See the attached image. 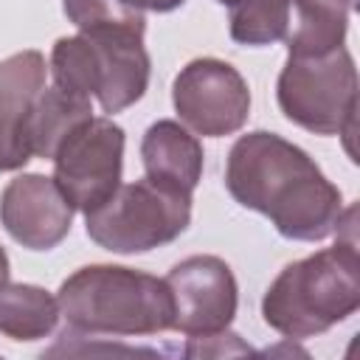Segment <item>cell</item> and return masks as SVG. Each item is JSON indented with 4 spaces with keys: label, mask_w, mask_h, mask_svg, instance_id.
I'll return each mask as SVG.
<instances>
[{
    "label": "cell",
    "mask_w": 360,
    "mask_h": 360,
    "mask_svg": "<svg viewBox=\"0 0 360 360\" xmlns=\"http://www.w3.org/2000/svg\"><path fill=\"white\" fill-rule=\"evenodd\" d=\"M93 115V104L90 98L73 96L53 87H45L34 104L31 121H28V143H31V155L51 160L53 152L59 149V143L68 138V132L73 127H79L82 121H87Z\"/></svg>",
    "instance_id": "cell-15"
},
{
    "label": "cell",
    "mask_w": 360,
    "mask_h": 360,
    "mask_svg": "<svg viewBox=\"0 0 360 360\" xmlns=\"http://www.w3.org/2000/svg\"><path fill=\"white\" fill-rule=\"evenodd\" d=\"M172 104L180 121L205 138L233 135L250 115V87L242 73L214 56L191 59L172 84Z\"/></svg>",
    "instance_id": "cell-7"
},
{
    "label": "cell",
    "mask_w": 360,
    "mask_h": 360,
    "mask_svg": "<svg viewBox=\"0 0 360 360\" xmlns=\"http://www.w3.org/2000/svg\"><path fill=\"white\" fill-rule=\"evenodd\" d=\"M68 20L79 31L112 28V25H146L143 14L121 0H62Z\"/></svg>",
    "instance_id": "cell-17"
},
{
    "label": "cell",
    "mask_w": 360,
    "mask_h": 360,
    "mask_svg": "<svg viewBox=\"0 0 360 360\" xmlns=\"http://www.w3.org/2000/svg\"><path fill=\"white\" fill-rule=\"evenodd\" d=\"M217 3H222V6H233V3H239V0H217Z\"/></svg>",
    "instance_id": "cell-20"
},
{
    "label": "cell",
    "mask_w": 360,
    "mask_h": 360,
    "mask_svg": "<svg viewBox=\"0 0 360 360\" xmlns=\"http://www.w3.org/2000/svg\"><path fill=\"white\" fill-rule=\"evenodd\" d=\"M174 321L172 329L188 338H202L228 329L236 315L239 287L219 256H188L177 262L166 276Z\"/></svg>",
    "instance_id": "cell-8"
},
{
    "label": "cell",
    "mask_w": 360,
    "mask_h": 360,
    "mask_svg": "<svg viewBox=\"0 0 360 360\" xmlns=\"http://www.w3.org/2000/svg\"><path fill=\"white\" fill-rule=\"evenodd\" d=\"M0 222L17 245L28 250H51L70 233L73 205L53 177L20 174L0 194Z\"/></svg>",
    "instance_id": "cell-9"
},
{
    "label": "cell",
    "mask_w": 360,
    "mask_h": 360,
    "mask_svg": "<svg viewBox=\"0 0 360 360\" xmlns=\"http://www.w3.org/2000/svg\"><path fill=\"white\" fill-rule=\"evenodd\" d=\"M343 3H346V6H352V3H354V0H343Z\"/></svg>",
    "instance_id": "cell-21"
},
{
    "label": "cell",
    "mask_w": 360,
    "mask_h": 360,
    "mask_svg": "<svg viewBox=\"0 0 360 360\" xmlns=\"http://www.w3.org/2000/svg\"><path fill=\"white\" fill-rule=\"evenodd\" d=\"M45 56L34 48L0 62V172H17L34 158L28 121L39 93L45 90Z\"/></svg>",
    "instance_id": "cell-11"
},
{
    "label": "cell",
    "mask_w": 360,
    "mask_h": 360,
    "mask_svg": "<svg viewBox=\"0 0 360 360\" xmlns=\"http://www.w3.org/2000/svg\"><path fill=\"white\" fill-rule=\"evenodd\" d=\"M124 6H129V8H135V11H158V14H166V11H174V8H180L186 0H121Z\"/></svg>",
    "instance_id": "cell-18"
},
{
    "label": "cell",
    "mask_w": 360,
    "mask_h": 360,
    "mask_svg": "<svg viewBox=\"0 0 360 360\" xmlns=\"http://www.w3.org/2000/svg\"><path fill=\"white\" fill-rule=\"evenodd\" d=\"M360 307V259L354 236L287 264L262 298V318L290 340L312 338Z\"/></svg>",
    "instance_id": "cell-2"
},
{
    "label": "cell",
    "mask_w": 360,
    "mask_h": 360,
    "mask_svg": "<svg viewBox=\"0 0 360 360\" xmlns=\"http://www.w3.org/2000/svg\"><path fill=\"white\" fill-rule=\"evenodd\" d=\"M53 183L73 205L90 214L104 205L121 186L124 129L107 115H90L68 132L53 152Z\"/></svg>",
    "instance_id": "cell-6"
},
{
    "label": "cell",
    "mask_w": 360,
    "mask_h": 360,
    "mask_svg": "<svg viewBox=\"0 0 360 360\" xmlns=\"http://www.w3.org/2000/svg\"><path fill=\"white\" fill-rule=\"evenodd\" d=\"M56 298L68 326L84 335H158L174 321L166 278L121 264L79 267Z\"/></svg>",
    "instance_id": "cell-3"
},
{
    "label": "cell",
    "mask_w": 360,
    "mask_h": 360,
    "mask_svg": "<svg viewBox=\"0 0 360 360\" xmlns=\"http://www.w3.org/2000/svg\"><path fill=\"white\" fill-rule=\"evenodd\" d=\"M202 143L188 132V127L177 121H155L141 141V160L146 177L177 188L183 194H194L202 177Z\"/></svg>",
    "instance_id": "cell-12"
},
{
    "label": "cell",
    "mask_w": 360,
    "mask_h": 360,
    "mask_svg": "<svg viewBox=\"0 0 360 360\" xmlns=\"http://www.w3.org/2000/svg\"><path fill=\"white\" fill-rule=\"evenodd\" d=\"M290 0H239L231 6L228 31L239 45H273L290 31Z\"/></svg>",
    "instance_id": "cell-16"
},
{
    "label": "cell",
    "mask_w": 360,
    "mask_h": 360,
    "mask_svg": "<svg viewBox=\"0 0 360 360\" xmlns=\"http://www.w3.org/2000/svg\"><path fill=\"white\" fill-rule=\"evenodd\" d=\"M276 98L287 121L315 135H352L357 68L346 48L323 56H287Z\"/></svg>",
    "instance_id": "cell-5"
},
{
    "label": "cell",
    "mask_w": 360,
    "mask_h": 360,
    "mask_svg": "<svg viewBox=\"0 0 360 360\" xmlns=\"http://www.w3.org/2000/svg\"><path fill=\"white\" fill-rule=\"evenodd\" d=\"M349 8L343 0H290L295 22L284 37L290 56H323L346 42Z\"/></svg>",
    "instance_id": "cell-13"
},
{
    "label": "cell",
    "mask_w": 360,
    "mask_h": 360,
    "mask_svg": "<svg viewBox=\"0 0 360 360\" xmlns=\"http://www.w3.org/2000/svg\"><path fill=\"white\" fill-rule=\"evenodd\" d=\"M62 318L59 298L37 284L0 287V335L8 340L48 338Z\"/></svg>",
    "instance_id": "cell-14"
},
{
    "label": "cell",
    "mask_w": 360,
    "mask_h": 360,
    "mask_svg": "<svg viewBox=\"0 0 360 360\" xmlns=\"http://www.w3.org/2000/svg\"><path fill=\"white\" fill-rule=\"evenodd\" d=\"M191 222V194L149 177L118 186V191L84 214L87 236L110 253H146L174 242Z\"/></svg>",
    "instance_id": "cell-4"
},
{
    "label": "cell",
    "mask_w": 360,
    "mask_h": 360,
    "mask_svg": "<svg viewBox=\"0 0 360 360\" xmlns=\"http://www.w3.org/2000/svg\"><path fill=\"white\" fill-rule=\"evenodd\" d=\"M146 25H112L79 31L90 39L96 53L98 90L96 98L104 112L115 115L135 101L149 87V53L143 48Z\"/></svg>",
    "instance_id": "cell-10"
},
{
    "label": "cell",
    "mask_w": 360,
    "mask_h": 360,
    "mask_svg": "<svg viewBox=\"0 0 360 360\" xmlns=\"http://www.w3.org/2000/svg\"><path fill=\"white\" fill-rule=\"evenodd\" d=\"M8 273H11V267H8V256H6V250L0 248V287L8 284Z\"/></svg>",
    "instance_id": "cell-19"
},
{
    "label": "cell",
    "mask_w": 360,
    "mask_h": 360,
    "mask_svg": "<svg viewBox=\"0 0 360 360\" xmlns=\"http://www.w3.org/2000/svg\"><path fill=\"white\" fill-rule=\"evenodd\" d=\"M225 186L242 208L264 214L284 239L321 242L340 228V188L301 146L276 132L256 129L231 146Z\"/></svg>",
    "instance_id": "cell-1"
}]
</instances>
